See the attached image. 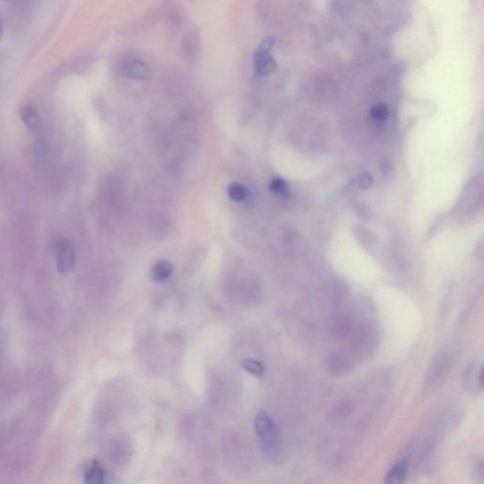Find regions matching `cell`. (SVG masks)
<instances>
[{
    "instance_id": "obj_6",
    "label": "cell",
    "mask_w": 484,
    "mask_h": 484,
    "mask_svg": "<svg viewBox=\"0 0 484 484\" xmlns=\"http://www.w3.org/2000/svg\"><path fill=\"white\" fill-rule=\"evenodd\" d=\"M19 116H20L21 121L26 125V127L32 132H35L40 126V115H39L35 108L30 107V105H25L21 107L19 111Z\"/></svg>"
},
{
    "instance_id": "obj_15",
    "label": "cell",
    "mask_w": 484,
    "mask_h": 484,
    "mask_svg": "<svg viewBox=\"0 0 484 484\" xmlns=\"http://www.w3.org/2000/svg\"><path fill=\"white\" fill-rule=\"evenodd\" d=\"M372 179L368 174H361L360 177L358 178L357 183L358 186L361 188H366L371 186Z\"/></svg>"
},
{
    "instance_id": "obj_7",
    "label": "cell",
    "mask_w": 484,
    "mask_h": 484,
    "mask_svg": "<svg viewBox=\"0 0 484 484\" xmlns=\"http://www.w3.org/2000/svg\"><path fill=\"white\" fill-rule=\"evenodd\" d=\"M83 478L86 483L101 484L104 483L105 473L104 467L98 461H92L89 466L86 467Z\"/></svg>"
},
{
    "instance_id": "obj_2",
    "label": "cell",
    "mask_w": 484,
    "mask_h": 484,
    "mask_svg": "<svg viewBox=\"0 0 484 484\" xmlns=\"http://www.w3.org/2000/svg\"><path fill=\"white\" fill-rule=\"evenodd\" d=\"M57 269L61 274H68L74 268L75 253L68 241H58L54 244Z\"/></svg>"
},
{
    "instance_id": "obj_14",
    "label": "cell",
    "mask_w": 484,
    "mask_h": 484,
    "mask_svg": "<svg viewBox=\"0 0 484 484\" xmlns=\"http://www.w3.org/2000/svg\"><path fill=\"white\" fill-rule=\"evenodd\" d=\"M372 115L377 121H383L389 116V108L386 104H377L372 108Z\"/></svg>"
},
{
    "instance_id": "obj_5",
    "label": "cell",
    "mask_w": 484,
    "mask_h": 484,
    "mask_svg": "<svg viewBox=\"0 0 484 484\" xmlns=\"http://www.w3.org/2000/svg\"><path fill=\"white\" fill-rule=\"evenodd\" d=\"M200 36L196 32H189L183 38L182 52L186 62H196L200 52Z\"/></svg>"
},
{
    "instance_id": "obj_13",
    "label": "cell",
    "mask_w": 484,
    "mask_h": 484,
    "mask_svg": "<svg viewBox=\"0 0 484 484\" xmlns=\"http://www.w3.org/2000/svg\"><path fill=\"white\" fill-rule=\"evenodd\" d=\"M270 190L275 196L280 197V198H286L289 196L288 186H286L285 181L280 179V178L272 181L271 185H270Z\"/></svg>"
},
{
    "instance_id": "obj_16",
    "label": "cell",
    "mask_w": 484,
    "mask_h": 484,
    "mask_svg": "<svg viewBox=\"0 0 484 484\" xmlns=\"http://www.w3.org/2000/svg\"><path fill=\"white\" fill-rule=\"evenodd\" d=\"M4 22H2L1 18H0V39H1L2 35H4Z\"/></svg>"
},
{
    "instance_id": "obj_9",
    "label": "cell",
    "mask_w": 484,
    "mask_h": 484,
    "mask_svg": "<svg viewBox=\"0 0 484 484\" xmlns=\"http://www.w3.org/2000/svg\"><path fill=\"white\" fill-rule=\"evenodd\" d=\"M408 466L405 461H400L396 466L392 467L390 471L386 476L385 481L390 484H400L407 480Z\"/></svg>"
},
{
    "instance_id": "obj_8",
    "label": "cell",
    "mask_w": 484,
    "mask_h": 484,
    "mask_svg": "<svg viewBox=\"0 0 484 484\" xmlns=\"http://www.w3.org/2000/svg\"><path fill=\"white\" fill-rule=\"evenodd\" d=\"M172 272H174V267L171 262L167 260L157 261L152 268V280L157 283L166 282L171 277Z\"/></svg>"
},
{
    "instance_id": "obj_11",
    "label": "cell",
    "mask_w": 484,
    "mask_h": 484,
    "mask_svg": "<svg viewBox=\"0 0 484 484\" xmlns=\"http://www.w3.org/2000/svg\"><path fill=\"white\" fill-rule=\"evenodd\" d=\"M241 366L242 368L246 370L250 374L254 375L258 377H262L264 373H265L263 364L260 361L253 360V358H246V360L242 361Z\"/></svg>"
},
{
    "instance_id": "obj_1",
    "label": "cell",
    "mask_w": 484,
    "mask_h": 484,
    "mask_svg": "<svg viewBox=\"0 0 484 484\" xmlns=\"http://www.w3.org/2000/svg\"><path fill=\"white\" fill-rule=\"evenodd\" d=\"M274 44V38H267L260 44V49L254 55V69L255 73L260 76H268L274 73L277 68V61L271 54V49Z\"/></svg>"
},
{
    "instance_id": "obj_4",
    "label": "cell",
    "mask_w": 484,
    "mask_h": 484,
    "mask_svg": "<svg viewBox=\"0 0 484 484\" xmlns=\"http://www.w3.org/2000/svg\"><path fill=\"white\" fill-rule=\"evenodd\" d=\"M260 439L262 440L263 449L266 455H268L272 461L279 460L280 456L282 454L283 444L282 437H281L277 425H275L272 430H270Z\"/></svg>"
},
{
    "instance_id": "obj_10",
    "label": "cell",
    "mask_w": 484,
    "mask_h": 484,
    "mask_svg": "<svg viewBox=\"0 0 484 484\" xmlns=\"http://www.w3.org/2000/svg\"><path fill=\"white\" fill-rule=\"evenodd\" d=\"M275 425H275L274 420L265 413H260L255 417V430L260 438L272 430Z\"/></svg>"
},
{
    "instance_id": "obj_3",
    "label": "cell",
    "mask_w": 484,
    "mask_h": 484,
    "mask_svg": "<svg viewBox=\"0 0 484 484\" xmlns=\"http://www.w3.org/2000/svg\"><path fill=\"white\" fill-rule=\"evenodd\" d=\"M121 71L125 77L135 80L147 79L150 73L148 65L135 57H127L122 61Z\"/></svg>"
},
{
    "instance_id": "obj_12",
    "label": "cell",
    "mask_w": 484,
    "mask_h": 484,
    "mask_svg": "<svg viewBox=\"0 0 484 484\" xmlns=\"http://www.w3.org/2000/svg\"><path fill=\"white\" fill-rule=\"evenodd\" d=\"M228 195L233 201H243L247 196L246 188L239 183H230L229 186H228Z\"/></svg>"
}]
</instances>
